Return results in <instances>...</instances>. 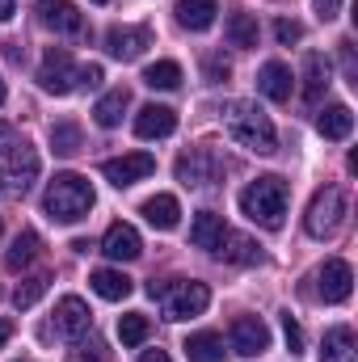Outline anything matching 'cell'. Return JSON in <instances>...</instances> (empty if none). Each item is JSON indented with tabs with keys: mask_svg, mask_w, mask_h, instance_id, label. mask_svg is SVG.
<instances>
[{
	"mask_svg": "<svg viewBox=\"0 0 358 362\" xmlns=\"http://www.w3.org/2000/svg\"><path fill=\"white\" fill-rule=\"evenodd\" d=\"M173 131H178V114L169 105H144L135 114V135L139 139H165Z\"/></svg>",
	"mask_w": 358,
	"mask_h": 362,
	"instance_id": "cell-13",
	"label": "cell"
},
{
	"mask_svg": "<svg viewBox=\"0 0 358 362\" xmlns=\"http://www.w3.org/2000/svg\"><path fill=\"white\" fill-rule=\"evenodd\" d=\"M51 148L59 156H76L81 152V127L76 122H55L51 127Z\"/></svg>",
	"mask_w": 358,
	"mask_h": 362,
	"instance_id": "cell-32",
	"label": "cell"
},
{
	"mask_svg": "<svg viewBox=\"0 0 358 362\" xmlns=\"http://www.w3.org/2000/svg\"><path fill=\"white\" fill-rule=\"evenodd\" d=\"M38 13H42V25H51L55 34H81L85 30V17L76 13L72 0H42Z\"/></svg>",
	"mask_w": 358,
	"mask_h": 362,
	"instance_id": "cell-15",
	"label": "cell"
},
{
	"mask_svg": "<svg viewBox=\"0 0 358 362\" xmlns=\"http://www.w3.org/2000/svg\"><path fill=\"white\" fill-rule=\"evenodd\" d=\"M161 295H165V320H190V316H202L207 303H211L207 282H173V286H165Z\"/></svg>",
	"mask_w": 358,
	"mask_h": 362,
	"instance_id": "cell-6",
	"label": "cell"
},
{
	"mask_svg": "<svg viewBox=\"0 0 358 362\" xmlns=\"http://www.w3.org/2000/svg\"><path fill=\"white\" fill-rule=\"evenodd\" d=\"M89 286L101 295V299H110V303H118V299L131 295V278H127L122 270H93Z\"/></svg>",
	"mask_w": 358,
	"mask_h": 362,
	"instance_id": "cell-23",
	"label": "cell"
},
{
	"mask_svg": "<svg viewBox=\"0 0 358 362\" xmlns=\"http://www.w3.org/2000/svg\"><path fill=\"white\" fill-rule=\"evenodd\" d=\"M148 333H152V320H148L144 312H127V316L118 320V341H122V346H144Z\"/></svg>",
	"mask_w": 358,
	"mask_h": 362,
	"instance_id": "cell-30",
	"label": "cell"
},
{
	"mask_svg": "<svg viewBox=\"0 0 358 362\" xmlns=\"http://www.w3.org/2000/svg\"><path fill=\"white\" fill-rule=\"evenodd\" d=\"M89 325H93V316H89V308H85V299L64 295V299L55 303V333H59V337L81 341V337L89 333Z\"/></svg>",
	"mask_w": 358,
	"mask_h": 362,
	"instance_id": "cell-10",
	"label": "cell"
},
{
	"mask_svg": "<svg viewBox=\"0 0 358 362\" xmlns=\"http://www.w3.org/2000/svg\"><path fill=\"white\" fill-rule=\"evenodd\" d=\"M329 76H333L329 59L312 51V55L304 59V81H308V85H304V97H308V101H316V97H321V89H329Z\"/></svg>",
	"mask_w": 358,
	"mask_h": 362,
	"instance_id": "cell-25",
	"label": "cell"
},
{
	"mask_svg": "<svg viewBox=\"0 0 358 362\" xmlns=\"http://www.w3.org/2000/svg\"><path fill=\"white\" fill-rule=\"evenodd\" d=\"M17 144H21V139H17V131H13L8 122H0V152H13Z\"/></svg>",
	"mask_w": 358,
	"mask_h": 362,
	"instance_id": "cell-39",
	"label": "cell"
},
{
	"mask_svg": "<svg viewBox=\"0 0 358 362\" xmlns=\"http://www.w3.org/2000/svg\"><path fill=\"white\" fill-rule=\"evenodd\" d=\"M337 13H342V0H316V17L321 21H333Z\"/></svg>",
	"mask_w": 358,
	"mask_h": 362,
	"instance_id": "cell-37",
	"label": "cell"
},
{
	"mask_svg": "<svg viewBox=\"0 0 358 362\" xmlns=\"http://www.w3.org/2000/svg\"><path fill=\"white\" fill-rule=\"evenodd\" d=\"M258 89L266 93L270 101H291L295 76H291V68H287V64L270 59V64H262V72H258Z\"/></svg>",
	"mask_w": 358,
	"mask_h": 362,
	"instance_id": "cell-17",
	"label": "cell"
},
{
	"mask_svg": "<svg viewBox=\"0 0 358 362\" xmlns=\"http://www.w3.org/2000/svg\"><path fill=\"white\" fill-rule=\"evenodd\" d=\"M321 362H358V350H354V333L346 325L329 329L325 333V350H321Z\"/></svg>",
	"mask_w": 358,
	"mask_h": 362,
	"instance_id": "cell-20",
	"label": "cell"
},
{
	"mask_svg": "<svg viewBox=\"0 0 358 362\" xmlns=\"http://www.w3.org/2000/svg\"><path fill=\"white\" fill-rule=\"evenodd\" d=\"M0 101H4V81H0Z\"/></svg>",
	"mask_w": 358,
	"mask_h": 362,
	"instance_id": "cell-44",
	"label": "cell"
},
{
	"mask_svg": "<svg viewBox=\"0 0 358 362\" xmlns=\"http://www.w3.org/2000/svg\"><path fill=\"white\" fill-rule=\"evenodd\" d=\"M316 131H321L325 139H346V135L354 131V114H350V105H325L321 118H316Z\"/></svg>",
	"mask_w": 358,
	"mask_h": 362,
	"instance_id": "cell-21",
	"label": "cell"
},
{
	"mask_svg": "<svg viewBox=\"0 0 358 362\" xmlns=\"http://www.w3.org/2000/svg\"><path fill=\"white\" fill-rule=\"evenodd\" d=\"M8 333H13V329H8V320H0V346L8 341Z\"/></svg>",
	"mask_w": 358,
	"mask_h": 362,
	"instance_id": "cell-43",
	"label": "cell"
},
{
	"mask_svg": "<svg viewBox=\"0 0 358 362\" xmlns=\"http://www.w3.org/2000/svg\"><path fill=\"white\" fill-rule=\"evenodd\" d=\"M228 42L232 47H258V21L249 13H232L228 17Z\"/></svg>",
	"mask_w": 358,
	"mask_h": 362,
	"instance_id": "cell-31",
	"label": "cell"
},
{
	"mask_svg": "<svg viewBox=\"0 0 358 362\" xmlns=\"http://www.w3.org/2000/svg\"><path fill=\"white\" fill-rule=\"evenodd\" d=\"M38 85L47 93H55V97H64V93H72L81 85V68L72 64V55H68L64 47H51V51H47L42 72H38Z\"/></svg>",
	"mask_w": 358,
	"mask_h": 362,
	"instance_id": "cell-7",
	"label": "cell"
},
{
	"mask_svg": "<svg viewBox=\"0 0 358 362\" xmlns=\"http://www.w3.org/2000/svg\"><path fill=\"white\" fill-rule=\"evenodd\" d=\"M47 282H51L47 274H34V278H25V282L13 291V303H17V308H34V303L47 295Z\"/></svg>",
	"mask_w": 358,
	"mask_h": 362,
	"instance_id": "cell-33",
	"label": "cell"
},
{
	"mask_svg": "<svg viewBox=\"0 0 358 362\" xmlns=\"http://www.w3.org/2000/svg\"><path fill=\"white\" fill-rule=\"evenodd\" d=\"M241 211H245L253 223L278 232V228H282V215H287V181L282 177L249 181V185L241 189Z\"/></svg>",
	"mask_w": 358,
	"mask_h": 362,
	"instance_id": "cell-3",
	"label": "cell"
},
{
	"mask_svg": "<svg viewBox=\"0 0 358 362\" xmlns=\"http://www.w3.org/2000/svg\"><path fill=\"white\" fill-rule=\"evenodd\" d=\"M0 232H4V219H0Z\"/></svg>",
	"mask_w": 358,
	"mask_h": 362,
	"instance_id": "cell-46",
	"label": "cell"
},
{
	"mask_svg": "<svg viewBox=\"0 0 358 362\" xmlns=\"http://www.w3.org/2000/svg\"><path fill=\"white\" fill-rule=\"evenodd\" d=\"M219 4L215 0H178V21L185 30H211Z\"/></svg>",
	"mask_w": 358,
	"mask_h": 362,
	"instance_id": "cell-19",
	"label": "cell"
},
{
	"mask_svg": "<svg viewBox=\"0 0 358 362\" xmlns=\"http://www.w3.org/2000/svg\"><path fill=\"white\" fill-rule=\"evenodd\" d=\"M101 173H105V181L110 185H135V181L152 177L156 173V160L148 156V152H127V156H114V160H105L101 165Z\"/></svg>",
	"mask_w": 358,
	"mask_h": 362,
	"instance_id": "cell-8",
	"label": "cell"
},
{
	"mask_svg": "<svg viewBox=\"0 0 358 362\" xmlns=\"http://www.w3.org/2000/svg\"><path fill=\"white\" fill-rule=\"evenodd\" d=\"M8 160L0 165V194H8V198H21V194H30V185L38 181V152L21 139L13 152H4Z\"/></svg>",
	"mask_w": 358,
	"mask_h": 362,
	"instance_id": "cell-5",
	"label": "cell"
},
{
	"mask_svg": "<svg viewBox=\"0 0 358 362\" xmlns=\"http://www.w3.org/2000/svg\"><path fill=\"white\" fill-rule=\"evenodd\" d=\"M127 105H131V93H127V89H110L105 97H101V101H97V110H93L97 127H105V131H110V127H118Z\"/></svg>",
	"mask_w": 358,
	"mask_h": 362,
	"instance_id": "cell-26",
	"label": "cell"
},
{
	"mask_svg": "<svg viewBox=\"0 0 358 362\" xmlns=\"http://www.w3.org/2000/svg\"><path fill=\"white\" fill-rule=\"evenodd\" d=\"M350 282H354V274H350V266L342 257H329L316 270V291H321L325 303H346L350 299Z\"/></svg>",
	"mask_w": 358,
	"mask_h": 362,
	"instance_id": "cell-11",
	"label": "cell"
},
{
	"mask_svg": "<svg viewBox=\"0 0 358 362\" xmlns=\"http://www.w3.org/2000/svg\"><path fill=\"white\" fill-rule=\"evenodd\" d=\"M139 362H169V354H165V350H144Z\"/></svg>",
	"mask_w": 358,
	"mask_h": 362,
	"instance_id": "cell-41",
	"label": "cell"
},
{
	"mask_svg": "<svg viewBox=\"0 0 358 362\" xmlns=\"http://www.w3.org/2000/svg\"><path fill=\"white\" fill-rule=\"evenodd\" d=\"M34 257H38V232L25 228V232L13 240V249L4 253V266H8V270H21V266H30Z\"/></svg>",
	"mask_w": 358,
	"mask_h": 362,
	"instance_id": "cell-28",
	"label": "cell"
},
{
	"mask_svg": "<svg viewBox=\"0 0 358 362\" xmlns=\"http://www.w3.org/2000/svg\"><path fill=\"white\" fill-rule=\"evenodd\" d=\"M224 236H228L224 215H215V211H198V215H194V223H190V240H194L198 249L219 253V249H224Z\"/></svg>",
	"mask_w": 358,
	"mask_h": 362,
	"instance_id": "cell-16",
	"label": "cell"
},
{
	"mask_svg": "<svg viewBox=\"0 0 358 362\" xmlns=\"http://www.w3.org/2000/svg\"><path fill=\"white\" fill-rule=\"evenodd\" d=\"M185 358L190 362H224V341H219V333H194V337H185Z\"/></svg>",
	"mask_w": 358,
	"mask_h": 362,
	"instance_id": "cell-24",
	"label": "cell"
},
{
	"mask_svg": "<svg viewBox=\"0 0 358 362\" xmlns=\"http://www.w3.org/2000/svg\"><path fill=\"white\" fill-rule=\"evenodd\" d=\"M202 72H207V81H211V85H219V81H228V72H232V68H228L219 55H211V59L202 64Z\"/></svg>",
	"mask_w": 358,
	"mask_h": 362,
	"instance_id": "cell-35",
	"label": "cell"
},
{
	"mask_svg": "<svg viewBox=\"0 0 358 362\" xmlns=\"http://www.w3.org/2000/svg\"><path fill=\"white\" fill-rule=\"evenodd\" d=\"M282 337H287L291 354H299V350H304V333H299V325H295L291 316H282Z\"/></svg>",
	"mask_w": 358,
	"mask_h": 362,
	"instance_id": "cell-36",
	"label": "cell"
},
{
	"mask_svg": "<svg viewBox=\"0 0 358 362\" xmlns=\"http://www.w3.org/2000/svg\"><path fill=\"white\" fill-rule=\"evenodd\" d=\"M93 4H110V0H93Z\"/></svg>",
	"mask_w": 358,
	"mask_h": 362,
	"instance_id": "cell-45",
	"label": "cell"
},
{
	"mask_svg": "<svg viewBox=\"0 0 358 362\" xmlns=\"http://www.w3.org/2000/svg\"><path fill=\"white\" fill-rule=\"evenodd\" d=\"M101 253L114 257V262H135V257L144 253V240H139V232H135L131 223H114V228L105 232V240H101Z\"/></svg>",
	"mask_w": 358,
	"mask_h": 362,
	"instance_id": "cell-14",
	"label": "cell"
},
{
	"mask_svg": "<svg viewBox=\"0 0 358 362\" xmlns=\"http://www.w3.org/2000/svg\"><path fill=\"white\" fill-rule=\"evenodd\" d=\"M101 81H105V72H101L97 64H89V68H81V85H89V89H97Z\"/></svg>",
	"mask_w": 358,
	"mask_h": 362,
	"instance_id": "cell-38",
	"label": "cell"
},
{
	"mask_svg": "<svg viewBox=\"0 0 358 362\" xmlns=\"http://www.w3.org/2000/svg\"><path fill=\"white\" fill-rule=\"evenodd\" d=\"M144 85H148V89H178L181 85V68L173 64V59L148 64V68H144Z\"/></svg>",
	"mask_w": 358,
	"mask_h": 362,
	"instance_id": "cell-29",
	"label": "cell"
},
{
	"mask_svg": "<svg viewBox=\"0 0 358 362\" xmlns=\"http://www.w3.org/2000/svg\"><path fill=\"white\" fill-rule=\"evenodd\" d=\"M224 245H228V249H219L224 262H236V266H258V262H262V249H258L249 236H232V232H228Z\"/></svg>",
	"mask_w": 358,
	"mask_h": 362,
	"instance_id": "cell-27",
	"label": "cell"
},
{
	"mask_svg": "<svg viewBox=\"0 0 358 362\" xmlns=\"http://www.w3.org/2000/svg\"><path fill=\"white\" fill-rule=\"evenodd\" d=\"M13 13H17V4H13V0H0V21H8Z\"/></svg>",
	"mask_w": 358,
	"mask_h": 362,
	"instance_id": "cell-42",
	"label": "cell"
},
{
	"mask_svg": "<svg viewBox=\"0 0 358 362\" xmlns=\"http://www.w3.org/2000/svg\"><path fill=\"white\" fill-rule=\"evenodd\" d=\"M178 181L181 185H207L211 181V152L207 148H194L178 160Z\"/></svg>",
	"mask_w": 358,
	"mask_h": 362,
	"instance_id": "cell-22",
	"label": "cell"
},
{
	"mask_svg": "<svg viewBox=\"0 0 358 362\" xmlns=\"http://www.w3.org/2000/svg\"><path fill=\"white\" fill-rule=\"evenodd\" d=\"M148 47H152V30L148 25H114L105 34V51L114 59H139Z\"/></svg>",
	"mask_w": 358,
	"mask_h": 362,
	"instance_id": "cell-9",
	"label": "cell"
},
{
	"mask_svg": "<svg viewBox=\"0 0 358 362\" xmlns=\"http://www.w3.org/2000/svg\"><path fill=\"white\" fill-rule=\"evenodd\" d=\"M42 206L55 223H76L93 211V185L81 173H59V177L47 185L42 194Z\"/></svg>",
	"mask_w": 358,
	"mask_h": 362,
	"instance_id": "cell-2",
	"label": "cell"
},
{
	"mask_svg": "<svg viewBox=\"0 0 358 362\" xmlns=\"http://www.w3.org/2000/svg\"><path fill=\"white\" fill-rule=\"evenodd\" d=\"M232 350L253 358V354H266L270 350V329L258 316H236L232 320Z\"/></svg>",
	"mask_w": 358,
	"mask_h": 362,
	"instance_id": "cell-12",
	"label": "cell"
},
{
	"mask_svg": "<svg viewBox=\"0 0 358 362\" xmlns=\"http://www.w3.org/2000/svg\"><path fill=\"white\" fill-rule=\"evenodd\" d=\"M274 34H278V42H282V47H291V42H299V38H304V25H299V21H278V25H274Z\"/></svg>",
	"mask_w": 358,
	"mask_h": 362,
	"instance_id": "cell-34",
	"label": "cell"
},
{
	"mask_svg": "<svg viewBox=\"0 0 358 362\" xmlns=\"http://www.w3.org/2000/svg\"><path fill=\"white\" fill-rule=\"evenodd\" d=\"M342 223H346V194H342V185L316 189V198H312V206H308V219H304L308 236L329 240V236H337Z\"/></svg>",
	"mask_w": 358,
	"mask_h": 362,
	"instance_id": "cell-4",
	"label": "cell"
},
{
	"mask_svg": "<svg viewBox=\"0 0 358 362\" xmlns=\"http://www.w3.org/2000/svg\"><path fill=\"white\" fill-rule=\"evenodd\" d=\"M68 362H101V354H97V350H76Z\"/></svg>",
	"mask_w": 358,
	"mask_h": 362,
	"instance_id": "cell-40",
	"label": "cell"
},
{
	"mask_svg": "<svg viewBox=\"0 0 358 362\" xmlns=\"http://www.w3.org/2000/svg\"><path fill=\"white\" fill-rule=\"evenodd\" d=\"M144 219L152 223V228H161V232H173L181 219V206L173 194H156V198H148L144 202Z\"/></svg>",
	"mask_w": 358,
	"mask_h": 362,
	"instance_id": "cell-18",
	"label": "cell"
},
{
	"mask_svg": "<svg viewBox=\"0 0 358 362\" xmlns=\"http://www.w3.org/2000/svg\"><path fill=\"white\" fill-rule=\"evenodd\" d=\"M224 127H228V135H232L241 148H249V152H258V156L278 152L274 122H270L266 110H258L253 101H232V105H224Z\"/></svg>",
	"mask_w": 358,
	"mask_h": 362,
	"instance_id": "cell-1",
	"label": "cell"
}]
</instances>
